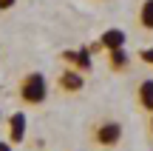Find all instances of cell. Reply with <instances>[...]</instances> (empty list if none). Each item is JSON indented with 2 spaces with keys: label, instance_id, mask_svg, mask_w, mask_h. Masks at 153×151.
<instances>
[{
  "label": "cell",
  "instance_id": "cell-1",
  "mask_svg": "<svg viewBox=\"0 0 153 151\" xmlns=\"http://www.w3.org/2000/svg\"><path fill=\"white\" fill-rule=\"evenodd\" d=\"M45 97H48V83H45V77L40 71H31L20 80V100L23 103L40 106V103H45Z\"/></svg>",
  "mask_w": 153,
  "mask_h": 151
},
{
  "label": "cell",
  "instance_id": "cell-2",
  "mask_svg": "<svg viewBox=\"0 0 153 151\" xmlns=\"http://www.w3.org/2000/svg\"><path fill=\"white\" fill-rule=\"evenodd\" d=\"M94 143H97L99 148H114V146H119V143H122V125L114 123V120L94 125Z\"/></svg>",
  "mask_w": 153,
  "mask_h": 151
},
{
  "label": "cell",
  "instance_id": "cell-3",
  "mask_svg": "<svg viewBox=\"0 0 153 151\" xmlns=\"http://www.w3.org/2000/svg\"><path fill=\"white\" fill-rule=\"evenodd\" d=\"M91 54H94V51L88 49V46H82L79 51H65L62 60H65L68 66H74L76 71H91Z\"/></svg>",
  "mask_w": 153,
  "mask_h": 151
},
{
  "label": "cell",
  "instance_id": "cell-4",
  "mask_svg": "<svg viewBox=\"0 0 153 151\" xmlns=\"http://www.w3.org/2000/svg\"><path fill=\"white\" fill-rule=\"evenodd\" d=\"M82 86H85V80H82L79 71H74V68H68V71L60 74V89L68 91V94H76V91H82Z\"/></svg>",
  "mask_w": 153,
  "mask_h": 151
},
{
  "label": "cell",
  "instance_id": "cell-5",
  "mask_svg": "<svg viewBox=\"0 0 153 151\" xmlns=\"http://www.w3.org/2000/svg\"><path fill=\"white\" fill-rule=\"evenodd\" d=\"M9 131H11V143H23V137H26V114L23 111L9 117Z\"/></svg>",
  "mask_w": 153,
  "mask_h": 151
},
{
  "label": "cell",
  "instance_id": "cell-6",
  "mask_svg": "<svg viewBox=\"0 0 153 151\" xmlns=\"http://www.w3.org/2000/svg\"><path fill=\"white\" fill-rule=\"evenodd\" d=\"M99 43H102V49H122L125 46V32L122 29H108V32L99 37Z\"/></svg>",
  "mask_w": 153,
  "mask_h": 151
},
{
  "label": "cell",
  "instance_id": "cell-7",
  "mask_svg": "<svg viewBox=\"0 0 153 151\" xmlns=\"http://www.w3.org/2000/svg\"><path fill=\"white\" fill-rule=\"evenodd\" d=\"M136 97H139V106L150 114V111H153V80H142V83H139Z\"/></svg>",
  "mask_w": 153,
  "mask_h": 151
},
{
  "label": "cell",
  "instance_id": "cell-8",
  "mask_svg": "<svg viewBox=\"0 0 153 151\" xmlns=\"http://www.w3.org/2000/svg\"><path fill=\"white\" fill-rule=\"evenodd\" d=\"M139 26L145 32H153V0H145L139 6Z\"/></svg>",
  "mask_w": 153,
  "mask_h": 151
},
{
  "label": "cell",
  "instance_id": "cell-9",
  "mask_svg": "<svg viewBox=\"0 0 153 151\" xmlns=\"http://www.w3.org/2000/svg\"><path fill=\"white\" fill-rule=\"evenodd\" d=\"M128 63H131V57H128L125 46H122V49H111V68H114V71H125Z\"/></svg>",
  "mask_w": 153,
  "mask_h": 151
},
{
  "label": "cell",
  "instance_id": "cell-10",
  "mask_svg": "<svg viewBox=\"0 0 153 151\" xmlns=\"http://www.w3.org/2000/svg\"><path fill=\"white\" fill-rule=\"evenodd\" d=\"M139 57H142L148 66H153V49H145V51H139Z\"/></svg>",
  "mask_w": 153,
  "mask_h": 151
},
{
  "label": "cell",
  "instance_id": "cell-11",
  "mask_svg": "<svg viewBox=\"0 0 153 151\" xmlns=\"http://www.w3.org/2000/svg\"><path fill=\"white\" fill-rule=\"evenodd\" d=\"M17 0H0V11H6V9H11Z\"/></svg>",
  "mask_w": 153,
  "mask_h": 151
},
{
  "label": "cell",
  "instance_id": "cell-12",
  "mask_svg": "<svg viewBox=\"0 0 153 151\" xmlns=\"http://www.w3.org/2000/svg\"><path fill=\"white\" fill-rule=\"evenodd\" d=\"M0 151H11V146L9 143H0Z\"/></svg>",
  "mask_w": 153,
  "mask_h": 151
},
{
  "label": "cell",
  "instance_id": "cell-13",
  "mask_svg": "<svg viewBox=\"0 0 153 151\" xmlns=\"http://www.w3.org/2000/svg\"><path fill=\"white\" fill-rule=\"evenodd\" d=\"M150 134H153V111H150Z\"/></svg>",
  "mask_w": 153,
  "mask_h": 151
}]
</instances>
